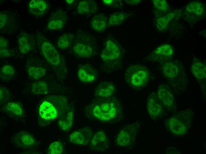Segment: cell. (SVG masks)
I'll return each mask as SVG.
<instances>
[{"instance_id": "obj_26", "label": "cell", "mask_w": 206, "mask_h": 154, "mask_svg": "<svg viewBox=\"0 0 206 154\" xmlns=\"http://www.w3.org/2000/svg\"><path fill=\"white\" fill-rule=\"evenodd\" d=\"M192 73L197 78L202 79L206 78V69L205 65L199 62L194 63L191 68Z\"/></svg>"}, {"instance_id": "obj_12", "label": "cell", "mask_w": 206, "mask_h": 154, "mask_svg": "<svg viewBox=\"0 0 206 154\" xmlns=\"http://www.w3.org/2000/svg\"><path fill=\"white\" fill-rule=\"evenodd\" d=\"M90 143L91 150L100 152L106 150L110 145L108 138L103 130H99L94 134Z\"/></svg>"}, {"instance_id": "obj_21", "label": "cell", "mask_w": 206, "mask_h": 154, "mask_svg": "<svg viewBox=\"0 0 206 154\" xmlns=\"http://www.w3.org/2000/svg\"><path fill=\"white\" fill-rule=\"evenodd\" d=\"M13 142L18 147H28L33 145L35 140L30 134L26 132H20L17 134L13 139Z\"/></svg>"}, {"instance_id": "obj_15", "label": "cell", "mask_w": 206, "mask_h": 154, "mask_svg": "<svg viewBox=\"0 0 206 154\" xmlns=\"http://www.w3.org/2000/svg\"><path fill=\"white\" fill-rule=\"evenodd\" d=\"M98 10L97 3L92 0H82L78 4L76 10L78 15L90 17L96 14Z\"/></svg>"}, {"instance_id": "obj_19", "label": "cell", "mask_w": 206, "mask_h": 154, "mask_svg": "<svg viewBox=\"0 0 206 154\" xmlns=\"http://www.w3.org/2000/svg\"><path fill=\"white\" fill-rule=\"evenodd\" d=\"M33 39L32 35L29 33L22 32L19 34L18 39V44L22 54H25L30 51Z\"/></svg>"}, {"instance_id": "obj_7", "label": "cell", "mask_w": 206, "mask_h": 154, "mask_svg": "<svg viewBox=\"0 0 206 154\" xmlns=\"http://www.w3.org/2000/svg\"><path fill=\"white\" fill-rule=\"evenodd\" d=\"M0 31L1 33L12 34L19 28L21 19L17 10L8 9L0 12Z\"/></svg>"}, {"instance_id": "obj_16", "label": "cell", "mask_w": 206, "mask_h": 154, "mask_svg": "<svg viewBox=\"0 0 206 154\" xmlns=\"http://www.w3.org/2000/svg\"><path fill=\"white\" fill-rule=\"evenodd\" d=\"M116 91L114 84L109 82L104 81L96 87L95 94L97 97H108L114 94Z\"/></svg>"}, {"instance_id": "obj_18", "label": "cell", "mask_w": 206, "mask_h": 154, "mask_svg": "<svg viewBox=\"0 0 206 154\" xmlns=\"http://www.w3.org/2000/svg\"><path fill=\"white\" fill-rule=\"evenodd\" d=\"M95 69L89 65H83L79 68L78 72V76L81 81L90 82L95 81L96 78Z\"/></svg>"}, {"instance_id": "obj_9", "label": "cell", "mask_w": 206, "mask_h": 154, "mask_svg": "<svg viewBox=\"0 0 206 154\" xmlns=\"http://www.w3.org/2000/svg\"><path fill=\"white\" fill-rule=\"evenodd\" d=\"M94 134L91 128L84 127L71 133L69 137V140L74 144L86 145L90 143Z\"/></svg>"}, {"instance_id": "obj_35", "label": "cell", "mask_w": 206, "mask_h": 154, "mask_svg": "<svg viewBox=\"0 0 206 154\" xmlns=\"http://www.w3.org/2000/svg\"><path fill=\"white\" fill-rule=\"evenodd\" d=\"M102 4L111 8H119L123 5V2L121 0H103Z\"/></svg>"}, {"instance_id": "obj_38", "label": "cell", "mask_w": 206, "mask_h": 154, "mask_svg": "<svg viewBox=\"0 0 206 154\" xmlns=\"http://www.w3.org/2000/svg\"><path fill=\"white\" fill-rule=\"evenodd\" d=\"M125 2L128 4L134 5L137 4L140 2V0H125Z\"/></svg>"}, {"instance_id": "obj_1", "label": "cell", "mask_w": 206, "mask_h": 154, "mask_svg": "<svg viewBox=\"0 0 206 154\" xmlns=\"http://www.w3.org/2000/svg\"><path fill=\"white\" fill-rule=\"evenodd\" d=\"M87 113L92 119L104 122L117 123L123 120V110L118 97H97L89 105Z\"/></svg>"}, {"instance_id": "obj_30", "label": "cell", "mask_w": 206, "mask_h": 154, "mask_svg": "<svg viewBox=\"0 0 206 154\" xmlns=\"http://www.w3.org/2000/svg\"><path fill=\"white\" fill-rule=\"evenodd\" d=\"M31 90L34 94L44 95L47 93L48 88L46 84L44 82L38 81L32 84Z\"/></svg>"}, {"instance_id": "obj_24", "label": "cell", "mask_w": 206, "mask_h": 154, "mask_svg": "<svg viewBox=\"0 0 206 154\" xmlns=\"http://www.w3.org/2000/svg\"><path fill=\"white\" fill-rule=\"evenodd\" d=\"M74 113L72 111H69L65 114L59 120V125L63 130L67 131L70 129L73 124Z\"/></svg>"}, {"instance_id": "obj_37", "label": "cell", "mask_w": 206, "mask_h": 154, "mask_svg": "<svg viewBox=\"0 0 206 154\" xmlns=\"http://www.w3.org/2000/svg\"><path fill=\"white\" fill-rule=\"evenodd\" d=\"M0 102L4 101L7 99L9 96L8 91L4 87H1L0 89Z\"/></svg>"}, {"instance_id": "obj_39", "label": "cell", "mask_w": 206, "mask_h": 154, "mask_svg": "<svg viewBox=\"0 0 206 154\" xmlns=\"http://www.w3.org/2000/svg\"><path fill=\"white\" fill-rule=\"evenodd\" d=\"M76 0H66L65 1V2L69 6H73L76 3Z\"/></svg>"}, {"instance_id": "obj_31", "label": "cell", "mask_w": 206, "mask_h": 154, "mask_svg": "<svg viewBox=\"0 0 206 154\" xmlns=\"http://www.w3.org/2000/svg\"><path fill=\"white\" fill-rule=\"evenodd\" d=\"M186 10L189 13L196 15H202L204 11L202 4L197 1H193L188 4Z\"/></svg>"}, {"instance_id": "obj_6", "label": "cell", "mask_w": 206, "mask_h": 154, "mask_svg": "<svg viewBox=\"0 0 206 154\" xmlns=\"http://www.w3.org/2000/svg\"><path fill=\"white\" fill-rule=\"evenodd\" d=\"M140 129L139 122L128 123L123 127L117 136V145L121 147H132L135 143Z\"/></svg>"}, {"instance_id": "obj_3", "label": "cell", "mask_w": 206, "mask_h": 154, "mask_svg": "<svg viewBox=\"0 0 206 154\" xmlns=\"http://www.w3.org/2000/svg\"><path fill=\"white\" fill-rule=\"evenodd\" d=\"M100 57L104 66L110 70H115L121 66L123 57L122 50L114 38L108 36L105 39Z\"/></svg>"}, {"instance_id": "obj_5", "label": "cell", "mask_w": 206, "mask_h": 154, "mask_svg": "<svg viewBox=\"0 0 206 154\" xmlns=\"http://www.w3.org/2000/svg\"><path fill=\"white\" fill-rule=\"evenodd\" d=\"M188 111H184L168 119L167 129L173 134L181 135L186 133L190 126L192 116Z\"/></svg>"}, {"instance_id": "obj_32", "label": "cell", "mask_w": 206, "mask_h": 154, "mask_svg": "<svg viewBox=\"0 0 206 154\" xmlns=\"http://www.w3.org/2000/svg\"><path fill=\"white\" fill-rule=\"evenodd\" d=\"M15 74V70L11 65H6L1 67L0 70V76L3 80L8 81L12 78Z\"/></svg>"}, {"instance_id": "obj_34", "label": "cell", "mask_w": 206, "mask_h": 154, "mask_svg": "<svg viewBox=\"0 0 206 154\" xmlns=\"http://www.w3.org/2000/svg\"><path fill=\"white\" fill-rule=\"evenodd\" d=\"M63 151L62 144L59 141H55L50 145L48 149V153L51 154L62 153Z\"/></svg>"}, {"instance_id": "obj_10", "label": "cell", "mask_w": 206, "mask_h": 154, "mask_svg": "<svg viewBox=\"0 0 206 154\" xmlns=\"http://www.w3.org/2000/svg\"><path fill=\"white\" fill-rule=\"evenodd\" d=\"M41 49L43 55L51 65L56 67L60 65L62 60L60 55L51 43L46 41H43Z\"/></svg>"}, {"instance_id": "obj_17", "label": "cell", "mask_w": 206, "mask_h": 154, "mask_svg": "<svg viewBox=\"0 0 206 154\" xmlns=\"http://www.w3.org/2000/svg\"><path fill=\"white\" fill-rule=\"evenodd\" d=\"M108 19L105 14H96L91 20L90 25L91 28L98 32L104 31L108 27Z\"/></svg>"}, {"instance_id": "obj_2", "label": "cell", "mask_w": 206, "mask_h": 154, "mask_svg": "<svg viewBox=\"0 0 206 154\" xmlns=\"http://www.w3.org/2000/svg\"><path fill=\"white\" fill-rule=\"evenodd\" d=\"M71 46L75 55L84 58L93 57L96 54L98 48L95 38L87 32L83 30L76 31Z\"/></svg>"}, {"instance_id": "obj_28", "label": "cell", "mask_w": 206, "mask_h": 154, "mask_svg": "<svg viewBox=\"0 0 206 154\" xmlns=\"http://www.w3.org/2000/svg\"><path fill=\"white\" fill-rule=\"evenodd\" d=\"M173 53V49L170 45H163L157 47L152 53V56L157 57H168Z\"/></svg>"}, {"instance_id": "obj_25", "label": "cell", "mask_w": 206, "mask_h": 154, "mask_svg": "<svg viewBox=\"0 0 206 154\" xmlns=\"http://www.w3.org/2000/svg\"><path fill=\"white\" fill-rule=\"evenodd\" d=\"M178 68L176 64L171 62H166L162 68L163 74L169 79L176 77L178 74Z\"/></svg>"}, {"instance_id": "obj_33", "label": "cell", "mask_w": 206, "mask_h": 154, "mask_svg": "<svg viewBox=\"0 0 206 154\" xmlns=\"http://www.w3.org/2000/svg\"><path fill=\"white\" fill-rule=\"evenodd\" d=\"M8 41L4 38H0V55L1 57H7L10 55L11 51L8 48Z\"/></svg>"}, {"instance_id": "obj_11", "label": "cell", "mask_w": 206, "mask_h": 154, "mask_svg": "<svg viewBox=\"0 0 206 154\" xmlns=\"http://www.w3.org/2000/svg\"><path fill=\"white\" fill-rule=\"evenodd\" d=\"M67 12L64 9L59 8L52 13L47 24L48 29L59 30L62 29L68 19Z\"/></svg>"}, {"instance_id": "obj_36", "label": "cell", "mask_w": 206, "mask_h": 154, "mask_svg": "<svg viewBox=\"0 0 206 154\" xmlns=\"http://www.w3.org/2000/svg\"><path fill=\"white\" fill-rule=\"evenodd\" d=\"M153 1L154 6L157 9L162 12L166 11L168 7L166 1L164 0Z\"/></svg>"}, {"instance_id": "obj_14", "label": "cell", "mask_w": 206, "mask_h": 154, "mask_svg": "<svg viewBox=\"0 0 206 154\" xmlns=\"http://www.w3.org/2000/svg\"><path fill=\"white\" fill-rule=\"evenodd\" d=\"M49 6V3L46 1L33 0L28 4V12L33 15L39 17L47 12Z\"/></svg>"}, {"instance_id": "obj_13", "label": "cell", "mask_w": 206, "mask_h": 154, "mask_svg": "<svg viewBox=\"0 0 206 154\" xmlns=\"http://www.w3.org/2000/svg\"><path fill=\"white\" fill-rule=\"evenodd\" d=\"M39 111L40 116L46 120L54 119L60 115L56 107L47 101L42 102L40 106Z\"/></svg>"}, {"instance_id": "obj_23", "label": "cell", "mask_w": 206, "mask_h": 154, "mask_svg": "<svg viewBox=\"0 0 206 154\" xmlns=\"http://www.w3.org/2000/svg\"><path fill=\"white\" fill-rule=\"evenodd\" d=\"M75 34L73 33H66L61 36L57 42V46L61 49H65L72 45L74 40Z\"/></svg>"}, {"instance_id": "obj_4", "label": "cell", "mask_w": 206, "mask_h": 154, "mask_svg": "<svg viewBox=\"0 0 206 154\" xmlns=\"http://www.w3.org/2000/svg\"><path fill=\"white\" fill-rule=\"evenodd\" d=\"M149 77V74L147 68L137 64L128 67L124 74V78L128 86L135 89L144 86Z\"/></svg>"}, {"instance_id": "obj_27", "label": "cell", "mask_w": 206, "mask_h": 154, "mask_svg": "<svg viewBox=\"0 0 206 154\" xmlns=\"http://www.w3.org/2000/svg\"><path fill=\"white\" fill-rule=\"evenodd\" d=\"M5 110L13 116H19L22 115V108L18 104L14 102L7 103L4 107Z\"/></svg>"}, {"instance_id": "obj_22", "label": "cell", "mask_w": 206, "mask_h": 154, "mask_svg": "<svg viewBox=\"0 0 206 154\" xmlns=\"http://www.w3.org/2000/svg\"><path fill=\"white\" fill-rule=\"evenodd\" d=\"M128 16V14L124 12H116L111 14L108 19V27L119 25L125 20Z\"/></svg>"}, {"instance_id": "obj_20", "label": "cell", "mask_w": 206, "mask_h": 154, "mask_svg": "<svg viewBox=\"0 0 206 154\" xmlns=\"http://www.w3.org/2000/svg\"><path fill=\"white\" fill-rule=\"evenodd\" d=\"M157 95L162 104L167 107L172 106L174 102L173 96L166 86L161 85L158 88Z\"/></svg>"}, {"instance_id": "obj_29", "label": "cell", "mask_w": 206, "mask_h": 154, "mask_svg": "<svg viewBox=\"0 0 206 154\" xmlns=\"http://www.w3.org/2000/svg\"><path fill=\"white\" fill-rule=\"evenodd\" d=\"M27 73L29 77L33 79L36 80L44 76L46 73V70L43 67L33 66L28 68Z\"/></svg>"}, {"instance_id": "obj_8", "label": "cell", "mask_w": 206, "mask_h": 154, "mask_svg": "<svg viewBox=\"0 0 206 154\" xmlns=\"http://www.w3.org/2000/svg\"><path fill=\"white\" fill-rule=\"evenodd\" d=\"M162 104L158 98L157 94L152 93L147 101V108L150 117L153 120L160 118L163 115L164 110Z\"/></svg>"}]
</instances>
